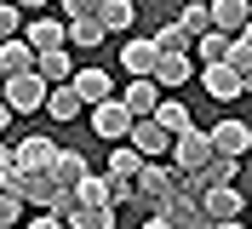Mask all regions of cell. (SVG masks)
Wrapping results in <instances>:
<instances>
[{
	"label": "cell",
	"mask_w": 252,
	"mask_h": 229,
	"mask_svg": "<svg viewBox=\"0 0 252 229\" xmlns=\"http://www.w3.org/2000/svg\"><path fill=\"white\" fill-rule=\"evenodd\" d=\"M172 189V161H143L132 172V200L126 206H138V212H155V200Z\"/></svg>",
	"instance_id": "1"
},
{
	"label": "cell",
	"mask_w": 252,
	"mask_h": 229,
	"mask_svg": "<svg viewBox=\"0 0 252 229\" xmlns=\"http://www.w3.org/2000/svg\"><path fill=\"white\" fill-rule=\"evenodd\" d=\"M46 86H52V80H40L34 69H23V75H6L0 98H6V109H12V115H34V109L46 103Z\"/></svg>",
	"instance_id": "2"
},
{
	"label": "cell",
	"mask_w": 252,
	"mask_h": 229,
	"mask_svg": "<svg viewBox=\"0 0 252 229\" xmlns=\"http://www.w3.org/2000/svg\"><path fill=\"white\" fill-rule=\"evenodd\" d=\"M126 143H132L143 161H166V149H172V132H166L155 115H132V126H126Z\"/></svg>",
	"instance_id": "3"
},
{
	"label": "cell",
	"mask_w": 252,
	"mask_h": 229,
	"mask_svg": "<svg viewBox=\"0 0 252 229\" xmlns=\"http://www.w3.org/2000/svg\"><path fill=\"white\" fill-rule=\"evenodd\" d=\"M195 200H201L206 224H223V229H229V224H241V183H206Z\"/></svg>",
	"instance_id": "4"
},
{
	"label": "cell",
	"mask_w": 252,
	"mask_h": 229,
	"mask_svg": "<svg viewBox=\"0 0 252 229\" xmlns=\"http://www.w3.org/2000/svg\"><path fill=\"white\" fill-rule=\"evenodd\" d=\"M155 218H160L166 229H201V224H206L201 200H195V195H178V189H166V195L155 200Z\"/></svg>",
	"instance_id": "5"
},
{
	"label": "cell",
	"mask_w": 252,
	"mask_h": 229,
	"mask_svg": "<svg viewBox=\"0 0 252 229\" xmlns=\"http://www.w3.org/2000/svg\"><path fill=\"white\" fill-rule=\"evenodd\" d=\"M166 155H172V172H195V166H201V161H206V155H212V137H206L201 126L189 121L184 132L172 137V149H166Z\"/></svg>",
	"instance_id": "6"
},
{
	"label": "cell",
	"mask_w": 252,
	"mask_h": 229,
	"mask_svg": "<svg viewBox=\"0 0 252 229\" xmlns=\"http://www.w3.org/2000/svg\"><path fill=\"white\" fill-rule=\"evenodd\" d=\"M201 86L212 92V103H235L241 92H247V75H235V69H229V63H201Z\"/></svg>",
	"instance_id": "7"
},
{
	"label": "cell",
	"mask_w": 252,
	"mask_h": 229,
	"mask_svg": "<svg viewBox=\"0 0 252 229\" xmlns=\"http://www.w3.org/2000/svg\"><path fill=\"white\" fill-rule=\"evenodd\" d=\"M126 126H132V109L121 103V92H109V98H103V103H92V132L97 137H126Z\"/></svg>",
	"instance_id": "8"
},
{
	"label": "cell",
	"mask_w": 252,
	"mask_h": 229,
	"mask_svg": "<svg viewBox=\"0 0 252 229\" xmlns=\"http://www.w3.org/2000/svg\"><path fill=\"white\" fill-rule=\"evenodd\" d=\"M189 75H195L189 52H155V69H149V80H155L160 92H178V86H184Z\"/></svg>",
	"instance_id": "9"
},
{
	"label": "cell",
	"mask_w": 252,
	"mask_h": 229,
	"mask_svg": "<svg viewBox=\"0 0 252 229\" xmlns=\"http://www.w3.org/2000/svg\"><path fill=\"white\" fill-rule=\"evenodd\" d=\"M34 75H40V80H52V86H58V80H69V75H75V58H69V46H40V52H34Z\"/></svg>",
	"instance_id": "10"
},
{
	"label": "cell",
	"mask_w": 252,
	"mask_h": 229,
	"mask_svg": "<svg viewBox=\"0 0 252 229\" xmlns=\"http://www.w3.org/2000/svg\"><path fill=\"white\" fill-rule=\"evenodd\" d=\"M40 109H46L52 121H80L86 103H80V92L69 86V80H58V86H46V103H40Z\"/></svg>",
	"instance_id": "11"
},
{
	"label": "cell",
	"mask_w": 252,
	"mask_h": 229,
	"mask_svg": "<svg viewBox=\"0 0 252 229\" xmlns=\"http://www.w3.org/2000/svg\"><path fill=\"white\" fill-rule=\"evenodd\" d=\"M206 137H212V149H218V155H247V143H252V126H247V121H218Z\"/></svg>",
	"instance_id": "12"
},
{
	"label": "cell",
	"mask_w": 252,
	"mask_h": 229,
	"mask_svg": "<svg viewBox=\"0 0 252 229\" xmlns=\"http://www.w3.org/2000/svg\"><path fill=\"white\" fill-rule=\"evenodd\" d=\"M155 52H160V46L149 40V34H126V46H121L126 75H149V69H155Z\"/></svg>",
	"instance_id": "13"
},
{
	"label": "cell",
	"mask_w": 252,
	"mask_h": 229,
	"mask_svg": "<svg viewBox=\"0 0 252 229\" xmlns=\"http://www.w3.org/2000/svg\"><path fill=\"white\" fill-rule=\"evenodd\" d=\"M69 86L80 92V103L92 109V103H103V98H109V92H115V80L103 75V69H75V75H69Z\"/></svg>",
	"instance_id": "14"
},
{
	"label": "cell",
	"mask_w": 252,
	"mask_h": 229,
	"mask_svg": "<svg viewBox=\"0 0 252 229\" xmlns=\"http://www.w3.org/2000/svg\"><path fill=\"white\" fill-rule=\"evenodd\" d=\"M23 69H34V46L23 34H6L0 40V75H23Z\"/></svg>",
	"instance_id": "15"
},
{
	"label": "cell",
	"mask_w": 252,
	"mask_h": 229,
	"mask_svg": "<svg viewBox=\"0 0 252 229\" xmlns=\"http://www.w3.org/2000/svg\"><path fill=\"white\" fill-rule=\"evenodd\" d=\"M52 149H58L52 137H17V143H12L17 166H29V172H46V166H52Z\"/></svg>",
	"instance_id": "16"
},
{
	"label": "cell",
	"mask_w": 252,
	"mask_h": 229,
	"mask_svg": "<svg viewBox=\"0 0 252 229\" xmlns=\"http://www.w3.org/2000/svg\"><path fill=\"white\" fill-rule=\"evenodd\" d=\"M109 34H103V23H97L92 12L86 17H63V46H103Z\"/></svg>",
	"instance_id": "17"
},
{
	"label": "cell",
	"mask_w": 252,
	"mask_h": 229,
	"mask_svg": "<svg viewBox=\"0 0 252 229\" xmlns=\"http://www.w3.org/2000/svg\"><path fill=\"white\" fill-rule=\"evenodd\" d=\"M155 98H160V86L149 75H126V92H121V103L132 109V115H149L155 109Z\"/></svg>",
	"instance_id": "18"
},
{
	"label": "cell",
	"mask_w": 252,
	"mask_h": 229,
	"mask_svg": "<svg viewBox=\"0 0 252 229\" xmlns=\"http://www.w3.org/2000/svg\"><path fill=\"white\" fill-rule=\"evenodd\" d=\"M206 17H212V29L235 34V29H247V0H206Z\"/></svg>",
	"instance_id": "19"
},
{
	"label": "cell",
	"mask_w": 252,
	"mask_h": 229,
	"mask_svg": "<svg viewBox=\"0 0 252 229\" xmlns=\"http://www.w3.org/2000/svg\"><path fill=\"white\" fill-rule=\"evenodd\" d=\"M92 17L103 23V34H126L132 29V0H97Z\"/></svg>",
	"instance_id": "20"
},
{
	"label": "cell",
	"mask_w": 252,
	"mask_h": 229,
	"mask_svg": "<svg viewBox=\"0 0 252 229\" xmlns=\"http://www.w3.org/2000/svg\"><path fill=\"white\" fill-rule=\"evenodd\" d=\"M23 40L40 52V46H63V23L58 17H46V12H29V29H23Z\"/></svg>",
	"instance_id": "21"
},
{
	"label": "cell",
	"mask_w": 252,
	"mask_h": 229,
	"mask_svg": "<svg viewBox=\"0 0 252 229\" xmlns=\"http://www.w3.org/2000/svg\"><path fill=\"white\" fill-rule=\"evenodd\" d=\"M46 172H52V178L63 183V189H75V183L86 178V161H80L75 149H52V166H46Z\"/></svg>",
	"instance_id": "22"
},
{
	"label": "cell",
	"mask_w": 252,
	"mask_h": 229,
	"mask_svg": "<svg viewBox=\"0 0 252 229\" xmlns=\"http://www.w3.org/2000/svg\"><path fill=\"white\" fill-rule=\"evenodd\" d=\"M149 115H155V121L166 126V132H172V137H178V132H184V126H189V109L178 103V98H166V92H160V98H155V109H149Z\"/></svg>",
	"instance_id": "23"
},
{
	"label": "cell",
	"mask_w": 252,
	"mask_h": 229,
	"mask_svg": "<svg viewBox=\"0 0 252 229\" xmlns=\"http://www.w3.org/2000/svg\"><path fill=\"white\" fill-rule=\"evenodd\" d=\"M223 63H229L235 75H252V40H247V29L229 34V46H223Z\"/></svg>",
	"instance_id": "24"
},
{
	"label": "cell",
	"mask_w": 252,
	"mask_h": 229,
	"mask_svg": "<svg viewBox=\"0 0 252 229\" xmlns=\"http://www.w3.org/2000/svg\"><path fill=\"white\" fill-rule=\"evenodd\" d=\"M172 23H178V29L189 34V40H195L201 29H212V17H206V0H189V6H184V12L172 17Z\"/></svg>",
	"instance_id": "25"
},
{
	"label": "cell",
	"mask_w": 252,
	"mask_h": 229,
	"mask_svg": "<svg viewBox=\"0 0 252 229\" xmlns=\"http://www.w3.org/2000/svg\"><path fill=\"white\" fill-rule=\"evenodd\" d=\"M138 166H143V155L132 149V143H121V137H115V149H109V172H115V178H132Z\"/></svg>",
	"instance_id": "26"
},
{
	"label": "cell",
	"mask_w": 252,
	"mask_h": 229,
	"mask_svg": "<svg viewBox=\"0 0 252 229\" xmlns=\"http://www.w3.org/2000/svg\"><path fill=\"white\" fill-rule=\"evenodd\" d=\"M149 40H155V46H160V52H189V34H184V29H178V23H160V29H155V34H149Z\"/></svg>",
	"instance_id": "27"
},
{
	"label": "cell",
	"mask_w": 252,
	"mask_h": 229,
	"mask_svg": "<svg viewBox=\"0 0 252 229\" xmlns=\"http://www.w3.org/2000/svg\"><path fill=\"white\" fill-rule=\"evenodd\" d=\"M17 218H23V200H17L12 189H0V229H12Z\"/></svg>",
	"instance_id": "28"
},
{
	"label": "cell",
	"mask_w": 252,
	"mask_h": 229,
	"mask_svg": "<svg viewBox=\"0 0 252 229\" xmlns=\"http://www.w3.org/2000/svg\"><path fill=\"white\" fill-rule=\"evenodd\" d=\"M6 34H17V6L12 0H0V40H6Z\"/></svg>",
	"instance_id": "29"
},
{
	"label": "cell",
	"mask_w": 252,
	"mask_h": 229,
	"mask_svg": "<svg viewBox=\"0 0 252 229\" xmlns=\"http://www.w3.org/2000/svg\"><path fill=\"white\" fill-rule=\"evenodd\" d=\"M52 6H63V17H86L97 0H52Z\"/></svg>",
	"instance_id": "30"
},
{
	"label": "cell",
	"mask_w": 252,
	"mask_h": 229,
	"mask_svg": "<svg viewBox=\"0 0 252 229\" xmlns=\"http://www.w3.org/2000/svg\"><path fill=\"white\" fill-rule=\"evenodd\" d=\"M17 166V155H12V143H0V178H6V172Z\"/></svg>",
	"instance_id": "31"
},
{
	"label": "cell",
	"mask_w": 252,
	"mask_h": 229,
	"mask_svg": "<svg viewBox=\"0 0 252 229\" xmlns=\"http://www.w3.org/2000/svg\"><path fill=\"white\" fill-rule=\"evenodd\" d=\"M12 6H17V12H46L52 0H12Z\"/></svg>",
	"instance_id": "32"
},
{
	"label": "cell",
	"mask_w": 252,
	"mask_h": 229,
	"mask_svg": "<svg viewBox=\"0 0 252 229\" xmlns=\"http://www.w3.org/2000/svg\"><path fill=\"white\" fill-rule=\"evenodd\" d=\"M6 126H12V109H6V98H0V132H6Z\"/></svg>",
	"instance_id": "33"
},
{
	"label": "cell",
	"mask_w": 252,
	"mask_h": 229,
	"mask_svg": "<svg viewBox=\"0 0 252 229\" xmlns=\"http://www.w3.org/2000/svg\"><path fill=\"white\" fill-rule=\"evenodd\" d=\"M0 86H6V75H0Z\"/></svg>",
	"instance_id": "34"
}]
</instances>
